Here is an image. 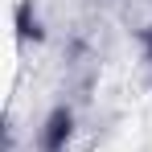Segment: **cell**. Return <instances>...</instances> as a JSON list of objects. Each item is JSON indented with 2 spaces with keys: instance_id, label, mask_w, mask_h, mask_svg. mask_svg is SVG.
I'll use <instances>...</instances> for the list:
<instances>
[{
  "instance_id": "cell-1",
  "label": "cell",
  "mask_w": 152,
  "mask_h": 152,
  "mask_svg": "<svg viewBox=\"0 0 152 152\" xmlns=\"http://www.w3.org/2000/svg\"><path fill=\"white\" fill-rule=\"evenodd\" d=\"M66 127H70V119H66V115H53V124H50V136H45V144H50V148H58V144H62Z\"/></svg>"
}]
</instances>
